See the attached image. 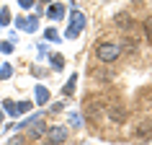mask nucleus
<instances>
[{"mask_svg":"<svg viewBox=\"0 0 152 145\" xmlns=\"http://www.w3.org/2000/svg\"><path fill=\"white\" fill-rule=\"evenodd\" d=\"M96 55H98L101 62H113V60L121 55V47H119V44H113V41H103V44H98V47H96Z\"/></svg>","mask_w":152,"mask_h":145,"instance_id":"nucleus-1","label":"nucleus"},{"mask_svg":"<svg viewBox=\"0 0 152 145\" xmlns=\"http://www.w3.org/2000/svg\"><path fill=\"white\" fill-rule=\"evenodd\" d=\"M83 26H85V18H83V13H72V26H70V31H67V36H77V34L83 31Z\"/></svg>","mask_w":152,"mask_h":145,"instance_id":"nucleus-2","label":"nucleus"},{"mask_svg":"<svg viewBox=\"0 0 152 145\" xmlns=\"http://www.w3.org/2000/svg\"><path fill=\"white\" fill-rule=\"evenodd\" d=\"M49 137H52V143H64L67 140V129L64 127H52L49 129Z\"/></svg>","mask_w":152,"mask_h":145,"instance_id":"nucleus-3","label":"nucleus"},{"mask_svg":"<svg viewBox=\"0 0 152 145\" xmlns=\"http://www.w3.org/2000/svg\"><path fill=\"white\" fill-rule=\"evenodd\" d=\"M150 135H152V122H144L142 127H137V137L139 140H147Z\"/></svg>","mask_w":152,"mask_h":145,"instance_id":"nucleus-4","label":"nucleus"},{"mask_svg":"<svg viewBox=\"0 0 152 145\" xmlns=\"http://www.w3.org/2000/svg\"><path fill=\"white\" fill-rule=\"evenodd\" d=\"M116 26H121V29H129V26H132V18H129V13H119V16H116Z\"/></svg>","mask_w":152,"mask_h":145,"instance_id":"nucleus-5","label":"nucleus"},{"mask_svg":"<svg viewBox=\"0 0 152 145\" xmlns=\"http://www.w3.org/2000/svg\"><path fill=\"white\" fill-rule=\"evenodd\" d=\"M49 16H52V18H62L64 16V8H62V5H49Z\"/></svg>","mask_w":152,"mask_h":145,"instance_id":"nucleus-6","label":"nucleus"},{"mask_svg":"<svg viewBox=\"0 0 152 145\" xmlns=\"http://www.w3.org/2000/svg\"><path fill=\"white\" fill-rule=\"evenodd\" d=\"M52 67H54V70H62V67H64V60L59 55H54V57H52Z\"/></svg>","mask_w":152,"mask_h":145,"instance_id":"nucleus-7","label":"nucleus"},{"mask_svg":"<svg viewBox=\"0 0 152 145\" xmlns=\"http://www.w3.org/2000/svg\"><path fill=\"white\" fill-rule=\"evenodd\" d=\"M144 34H147V39L152 41V16L147 18V21H144Z\"/></svg>","mask_w":152,"mask_h":145,"instance_id":"nucleus-8","label":"nucleus"},{"mask_svg":"<svg viewBox=\"0 0 152 145\" xmlns=\"http://www.w3.org/2000/svg\"><path fill=\"white\" fill-rule=\"evenodd\" d=\"M124 49H126V52H137V44H134V39H124Z\"/></svg>","mask_w":152,"mask_h":145,"instance_id":"nucleus-9","label":"nucleus"},{"mask_svg":"<svg viewBox=\"0 0 152 145\" xmlns=\"http://www.w3.org/2000/svg\"><path fill=\"white\" fill-rule=\"evenodd\" d=\"M75 83H77V75H72V78H70V83L64 86V93H72V88H75Z\"/></svg>","mask_w":152,"mask_h":145,"instance_id":"nucleus-10","label":"nucleus"},{"mask_svg":"<svg viewBox=\"0 0 152 145\" xmlns=\"http://www.w3.org/2000/svg\"><path fill=\"white\" fill-rule=\"evenodd\" d=\"M111 117L113 119H124V112H121V109H111Z\"/></svg>","mask_w":152,"mask_h":145,"instance_id":"nucleus-11","label":"nucleus"},{"mask_svg":"<svg viewBox=\"0 0 152 145\" xmlns=\"http://www.w3.org/2000/svg\"><path fill=\"white\" fill-rule=\"evenodd\" d=\"M41 132H44V127H41V122L36 124V127H31V135H41Z\"/></svg>","mask_w":152,"mask_h":145,"instance_id":"nucleus-12","label":"nucleus"},{"mask_svg":"<svg viewBox=\"0 0 152 145\" xmlns=\"http://www.w3.org/2000/svg\"><path fill=\"white\" fill-rule=\"evenodd\" d=\"M36 96H39V101H47V91L39 88V91H36Z\"/></svg>","mask_w":152,"mask_h":145,"instance_id":"nucleus-13","label":"nucleus"},{"mask_svg":"<svg viewBox=\"0 0 152 145\" xmlns=\"http://www.w3.org/2000/svg\"><path fill=\"white\" fill-rule=\"evenodd\" d=\"M0 18H3V24H8V18H10V13H8V10H0Z\"/></svg>","mask_w":152,"mask_h":145,"instance_id":"nucleus-14","label":"nucleus"},{"mask_svg":"<svg viewBox=\"0 0 152 145\" xmlns=\"http://www.w3.org/2000/svg\"><path fill=\"white\" fill-rule=\"evenodd\" d=\"M18 3H21V8H31V3H34V0H18Z\"/></svg>","mask_w":152,"mask_h":145,"instance_id":"nucleus-15","label":"nucleus"},{"mask_svg":"<svg viewBox=\"0 0 152 145\" xmlns=\"http://www.w3.org/2000/svg\"><path fill=\"white\" fill-rule=\"evenodd\" d=\"M44 145H57V143H44Z\"/></svg>","mask_w":152,"mask_h":145,"instance_id":"nucleus-16","label":"nucleus"}]
</instances>
